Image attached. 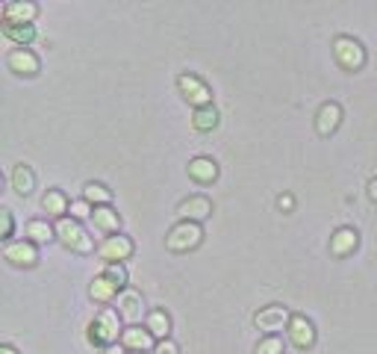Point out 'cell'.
Wrapping results in <instances>:
<instances>
[{
  "mask_svg": "<svg viewBox=\"0 0 377 354\" xmlns=\"http://www.w3.org/2000/svg\"><path fill=\"white\" fill-rule=\"evenodd\" d=\"M121 316H118L115 307H104L101 313L95 316V322L88 324V342L97 349H112L118 337H124V328H121Z\"/></svg>",
  "mask_w": 377,
  "mask_h": 354,
  "instance_id": "6da1fadb",
  "label": "cell"
},
{
  "mask_svg": "<svg viewBox=\"0 0 377 354\" xmlns=\"http://www.w3.org/2000/svg\"><path fill=\"white\" fill-rule=\"evenodd\" d=\"M127 290V272L121 263H109L106 269L97 274V278L92 281V287H88V298L92 301H112L118 298Z\"/></svg>",
  "mask_w": 377,
  "mask_h": 354,
  "instance_id": "7a4b0ae2",
  "label": "cell"
},
{
  "mask_svg": "<svg viewBox=\"0 0 377 354\" xmlns=\"http://www.w3.org/2000/svg\"><path fill=\"white\" fill-rule=\"evenodd\" d=\"M56 236L59 242L65 245V248H71L77 254H88L92 251V236L86 233V228L77 219H71V215H62V219H56Z\"/></svg>",
  "mask_w": 377,
  "mask_h": 354,
  "instance_id": "3957f363",
  "label": "cell"
},
{
  "mask_svg": "<svg viewBox=\"0 0 377 354\" xmlns=\"http://www.w3.org/2000/svg\"><path fill=\"white\" fill-rule=\"evenodd\" d=\"M204 239V231L197 222H177L165 236V248L168 251H192Z\"/></svg>",
  "mask_w": 377,
  "mask_h": 354,
  "instance_id": "277c9868",
  "label": "cell"
},
{
  "mask_svg": "<svg viewBox=\"0 0 377 354\" xmlns=\"http://www.w3.org/2000/svg\"><path fill=\"white\" fill-rule=\"evenodd\" d=\"M333 56H336V62L342 68H348V71H360L365 65V47L356 42L354 36H336L333 38Z\"/></svg>",
  "mask_w": 377,
  "mask_h": 354,
  "instance_id": "5b68a950",
  "label": "cell"
},
{
  "mask_svg": "<svg viewBox=\"0 0 377 354\" xmlns=\"http://www.w3.org/2000/svg\"><path fill=\"white\" fill-rule=\"evenodd\" d=\"M177 86H180L183 97L195 106V110H201V106H212V92H210V86H206L201 77L180 74V77H177Z\"/></svg>",
  "mask_w": 377,
  "mask_h": 354,
  "instance_id": "8992f818",
  "label": "cell"
},
{
  "mask_svg": "<svg viewBox=\"0 0 377 354\" xmlns=\"http://www.w3.org/2000/svg\"><path fill=\"white\" fill-rule=\"evenodd\" d=\"M289 319H292L289 307H283V304H269V307H263L254 316V324L265 333H277V331H283V324L289 328Z\"/></svg>",
  "mask_w": 377,
  "mask_h": 354,
  "instance_id": "52a82bcc",
  "label": "cell"
},
{
  "mask_svg": "<svg viewBox=\"0 0 377 354\" xmlns=\"http://www.w3.org/2000/svg\"><path fill=\"white\" fill-rule=\"evenodd\" d=\"M115 310H118V316L130 324V328H133V324H138V319H142V313H145L142 292L133 290V287H127V290L115 298Z\"/></svg>",
  "mask_w": 377,
  "mask_h": 354,
  "instance_id": "ba28073f",
  "label": "cell"
},
{
  "mask_svg": "<svg viewBox=\"0 0 377 354\" xmlns=\"http://www.w3.org/2000/svg\"><path fill=\"white\" fill-rule=\"evenodd\" d=\"M177 215H180V222H197L201 224L204 219H210L212 215V201L206 198V195H188V198L180 201V206H177Z\"/></svg>",
  "mask_w": 377,
  "mask_h": 354,
  "instance_id": "9c48e42d",
  "label": "cell"
},
{
  "mask_svg": "<svg viewBox=\"0 0 377 354\" xmlns=\"http://www.w3.org/2000/svg\"><path fill=\"white\" fill-rule=\"evenodd\" d=\"M3 257L12 266H36V260H38L36 242H29V239H9L3 245Z\"/></svg>",
  "mask_w": 377,
  "mask_h": 354,
  "instance_id": "30bf717a",
  "label": "cell"
},
{
  "mask_svg": "<svg viewBox=\"0 0 377 354\" xmlns=\"http://www.w3.org/2000/svg\"><path fill=\"white\" fill-rule=\"evenodd\" d=\"M97 254H101L104 260H109V263H121V260H127L133 254V239H130V236H121V233L106 236V239L101 242V248H97Z\"/></svg>",
  "mask_w": 377,
  "mask_h": 354,
  "instance_id": "8fae6325",
  "label": "cell"
},
{
  "mask_svg": "<svg viewBox=\"0 0 377 354\" xmlns=\"http://www.w3.org/2000/svg\"><path fill=\"white\" fill-rule=\"evenodd\" d=\"M6 65H9V71L24 74V77H33V74H38V68H42L38 56L29 51V47H15V51H9L6 54Z\"/></svg>",
  "mask_w": 377,
  "mask_h": 354,
  "instance_id": "7c38bea8",
  "label": "cell"
},
{
  "mask_svg": "<svg viewBox=\"0 0 377 354\" xmlns=\"http://www.w3.org/2000/svg\"><path fill=\"white\" fill-rule=\"evenodd\" d=\"M289 340L295 342L297 349H313V342H315V324L304 316V313H292V319H289Z\"/></svg>",
  "mask_w": 377,
  "mask_h": 354,
  "instance_id": "4fadbf2b",
  "label": "cell"
},
{
  "mask_svg": "<svg viewBox=\"0 0 377 354\" xmlns=\"http://www.w3.org/2000/svg\"><path fill=\"white\" fill-rule=\"evenodd\" d=\"M339 124H342V106L336 101H324L319 106V113H315V130H319V136H330Z\"/></svg>",
  "mask_w": 377,
  "mask_h": 354,
  "instance_id": "5bb4252c",
  "label": "cell"
},
{
  "mask_svg": "<svg viewBox=\"0 0 377 354\" xmlns=\"http://www.w3.org/2000/svg\"><path fill=\"white\" fill-rule=\"evenodd\" d=\"M38 15V6L33 0H12L3 6V24H33Z\"/></svg>",
  "mask_w": 377,
  "mask_h": 354,
  "instance_id": "9a60e30c",
  "label": "cell"
},
{
  "mask_svg": "<svg viewBox=\"0 0 377 354\" xmlns=\"http://www.w3.org/2000/svg\"><path fill=\"white\" fill-rule=\"evenodd\" d=\"M154 333L147 331V328H138V324H133V328H124V337H121V346L127 349V351H151V349H156L154 346Z\"/></svg>",
  "mask_w": 377,
  "mask_h": 354,
  "instance_id": "2e32d148",
  "label": "cell"
},
{
  "mask_svg": "<svg viewBox=\"0 0 377 354\" xmlns=\"http://www.w3.org/2000/svg\"><path fill=\"white\" fill-rule=\"evenodd\" d=\"M188 177L195 183H212L218 177V163L212 156H195V160H188Z\"/></svg>",
  "mask_w": 377,
  "mask_h": 354,
  "instance_id": "e0dca14e",
  "label": "cell"
},
{
  "mask_svg": "<svg viewBox=\"0 0 377 354\" xmlns=\"http://www.w3.org/2000/svg\"><path fill=\"white\" fill-rule=\"evenodd\" d=\"M356 242H360V233L354 228H339L330 236V254L333 257H345V254H351L356 248Z\"/></svg>",
  "mask_w": 377,
  "mask_h": 354,
  "instance_id": "ac0fdd59",
  "label": "cell"
},
{
  "mask_svg": "<svg viewBox=\"0 0 377 354\" xmlns=\"http://www.w3.org/2000/svg\"><path fill=\"white\" fill-rule=\"evenodd\" d=\"M145 328L151 331L156 340H168V333H171V316H168L165 310L154 307V310L145 316Z\"/></svg>",
  "mask_w": 377,
  "mask_h": 354,
  "instance_id": "d6986e66",
  "label": "cell"
},
{
  "mask_svg": "<svg viewBox=\"0 0 377 354\" xmlns=\"http://www.w3.org/2000/svg\"><path fill=\"white\" fill-rule=\"evenodd\" d=\"M42 206L47 215H56V219H62V215L71 210V201H68V195L62 189H47V195L42 198Z\"/></svg>",
  "mask_w": 377,
  "mask_h": 354,
  "instance_id": "ffe728a7",
  "label": "cell"
},
{
  "mask_svg": "<svg viewBox=\"0 0 377 354\" xmlns=\"http://www.w3.org/2000/svg\"><path fill=\"white\" fill-rule=\"evenodd\" d=\"M92 219H95V228L101 233H118V228H121V219H118V213L109 204L106 206H95Z\"/></svg>",
  "mask_w": 377,
  "mask_h": 354,
  "instance_id": "44dd1931",
  "label": "cell"
},
{
  "mask_svg": "<svg viewBox=\"0 0 377 354\" xmlns=\"http://www.w3.org/2000/svg\"><path fill=\"white\" fill-rule=\"evenodd\" d=\"M12 189H15L18 195H29V192L36 189V174H33V169H29V165L18 163L15 169H12Z\"/></svg>",
  "mask_w": 377,
  "mask_h": 354,
  "instance_id": "7402d4cb",
  "label": "cell"
},
{
  "mask_svg": "<svg viewBox=\"0 0 377 354\" xmlns=\"http://www.w3.org/2000/svg\"><path fill=\"white\" fill-rule=\"evenodd\" d=\"M3 36L12 38L18 47H27L36 38V27L33 24H3Z\"/></svg>",
  "mask_w": 377,
  "mask_h": 354,
  "instance_id": "603a6c76",
  "label": "cell"
},
{
  "mask_svg": "<svg viewBox=\"0 0 377 354\" xmlns=\"http://www.w3.org/2000/svg\"><path fill=\"white\" fill-rule=\"evenodd\" d=\"M83 198H86L88 204H92V206H106L109 201H112V192H109L104 183L88 180V183L83 186Z\"/></svg>",
  "mask_w": 377,
  "mask_h": 354,
  "instance_id": "cb8c5ba5",
  "label": "cell"
},
{
  "mask_svg": "<svg viewBox=\"0 0 377 354\" xmlns=\"http://www.w3.org/2000/svg\"><path fill=\"white\" fill-rule=\"evenodd\" d=\"M192 124H195V130H201V133L215 130L218 127V110L215 106H201V110H195Z\"/></svg>",
  "mask_w": 377,
  "mask_h": 354,
  "instance_id": "d4e9b609",
  "label": "cell"
},
{
  "mask_svg": "<svg viewBox=\"0 0 377 354\" xmlns=\"http://www.w3.org/2000/svg\"><path fill=\"white\" fill-rule=\"evenodd\" d=\"M53 233H56V228H51V224L42 222V219H33L27 224V239L29 242H51Z\"/></svg>",
  "mask_w": 377,
  "mask_h": 354,
  "instance_id": "484cf974",
  "label": "cell"
},
{
  "mask_svg": "<svg viewBox=\"0 0 377 354\" xmlns=\"http://www.w3.org/2000/svg\"><path fill=\"white\" fill-rule=\"evenodd\" d=\"M256 354H283V340L277 333H265V337L256 342Z\"/></svg>",
  "mask_w": 377,
  "mask_h": 354,
  "instance_id": "4316f807",
  "label": "cell"
},
{
  "mask_svg": "<svg viewBox=\"0 0 377 354\" xmlns=\"http://www.w3.org/2000/svg\"><path fill=\"white\" fill-rule=\"evenodd\" d=\"M92 213H95V206L88 204L86 198H80V201H71V219L80 222V219H86V215H92Z\"/></svg>",
  "mask_w": 377,
  "mask_h": 354,
  "instance_id": "83f0119b",
  "label": "cell"
},
{
  "mask_svg": "<svg viewBox=\"0 0 377 354\" xmlns=\"http://www.w3.org/2000/svg\"><path fill=\"white\" fill-rule=\"evenodd\" d=\"M0 224H3V231H0V236H3V239H9V236H12V228H15L12 213H9V210H0Z\"/></svg>",
  "mask_w": 377,
  "mask_h": 354,
  "instance_id": "f1b7e54d",
  "label": "cell"
},
{
  "mask_svg": "<svg viewBox=\"0 0 377 354\" xmlns=\"http://www.w3.org/2000/svg\"><path fill=\"white\" fill-rule=\"evenodd\" d=\"M154 354H180V349H177V342L168 337V340H160V342H156Z\"/></svg>",
  "mask_w": 377,
  "mask_h": 354,
  "instance_id": "f546056e",
  "label": "cell"
},
{
  "mask_svg": "<svg viewBox=\"0 0 377 354\" xmlns=\"http://www.w3.org/2000/svg\"><path fill=\"white\" fill-rule=\"evenodd\" d=\"M277 206H280V210H286V213H289L292 206H295V198H292L289 192H286V195H280V198H277Z\"/></svg>",
  "mask_w": 377,
  "mask_h": 354,
  "instance_id": "4dcf8cb0",
  "label": "cell"
},
{
  "mask_svg": "<svg viewBox=\"0 0 377 354\" xmlns=\"http://www.w3.org/2000/svg\"><path fill=\"white\" fill-rule=\"evenodd\" d=\"M369 198L377 201V177H374V180H369Z\"/></svg>",
  "mask_w": 377,
  "mask_h": 354,
  "instance_id": "1f68e13d",
  "label": "cell"
},
{
  "mask_svg": "<svg viewBox=\"0 0 377 354\" xmlns=\"http://www.w3.org/2000/svg\"><path fill=\"white\" fill-rule=\"evenodd\" d=\"M0 354H18V349L9 346V342H3V346H0Z\"/></svg>",
  "mask_w": 377,
  "mask_h": 354,
  "instance_id": "d6a6232c",
  "label": "cell"
},
{
  "mask_svg": "<svg viewBox=\"0 0 377 354\" xmlns=\"http://www.w3.org/2000/svg\"><path fill=\"white\" fill-rule=\"evenodd\" d=\"M104 354H124V349H115V346H112V349H106Z\"/></svg>",
  "mask_w": 377,
  "mask_h": 354,
  "instance_id": "836d02e7",
  "label": "cell"
},
{
  "mask_svg": "<svg viewBox=\"0 0 377 354\" xmlns=\"http://www.w3.org/2000/svg\"><path fill=\"white\" fill-rule=\"evenodd\" d=\"M133 354H142V351H133Z\"/></svg>",
  "mask_w": 377,
  "mask_h": 354,
  "instance_id": "e575fe53",
  "label": "cell"
}]
</instances>
